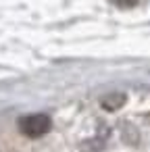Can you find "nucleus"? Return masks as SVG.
I'll list each match as a JSON object with an SVG mask.
<instances>
[{"mask_svg": "<svg viewBox=\"0 0 150 152\" xmlns=\"http://www.w3.org/2000/svg\"><path fill=\"white\" fill-rule=\"evenodd\" d=\"M108 2L119 7V9H131V7H135L140 2V0H108Z\"/></svg>", "mask_w": 150, "mask_h": 152, "instance_id": "3", "label": "nucleus"}, {"mask_svg": "<svg viewBox=\"0 0 150 152\" xmlns=\"http://www.w3.org/2000/svg\"><path fill=\"white\" fill-rule=\"evenodd\" d=\"M100 104L106 110H117V108H121L125 104V94H108V96H104L100 100Z\"/></svg>", "mask_w": 150, "mask_h": 152, "instance_id": "2", "label": "nucleus"}, {"mask_svg": "<svg viewBox=\"0 0 150 152\" xmlns=\"http://www.w3.org/2000/svg\"><path fill=\"white\" fill-rule=\"evenodd\" d=\"M19 129L29 135V137H40L50 129V117L38 113V115H27L19 119Z\"/></svg>", "mask_w": 150, "mask_h": 152, "instance_id": "1", "label": "nucleus"}]
</instances>
